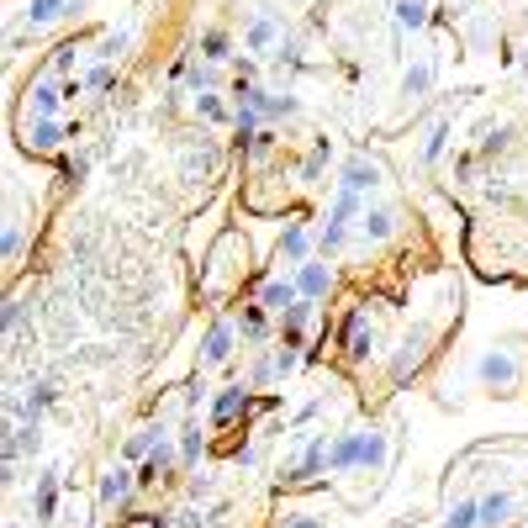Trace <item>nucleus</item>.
I'll return each mask as SVG.
<instances>
[{"label":"nucleus","mask_w":528,"mask_h":528,"mask_svg":"<svg viewBox=\"0 0 528 528\" xmlns=\"http://www.w3.org/2000/svg\"><path fill=\"white\" fill-rule=\"evenodd\" d=\"M391 460H396V423L391 428H370V444H365V455H360V476H365V486L354 492V507H365L370 497H381V486H386V476H391Z\"/></svg>","instance_id":"nucleus-1"},{"label":"nucleus","mask_w":528,"mask_h":528,"mask_svg":"<svg viewBox=\"0 0 528 528\" xmlns=\"http://www.w3.org/2000/svg\"><path fill=\"white\" fill-rule=\"evenodd\" d=\"M476 502H481V528H513L528 513V492L513 481L486 486V492H476Z\"/></svg>","instance_id":"nucleus-2"},{"label":"nucleus","mask_w":528,"mask_h":528,"mask_svg":"<svg viewBox=\"0 0 528 528\" xmlns=\"http://www.w3.org/2000/svg\"><path fill=\"white\" fill-rule=\"evenodd\" d=\"M476 375H481V386L492 391V396H513L518 391V381H523V360L507 344H492L476 360Z\"/></svg>","instance_id":"nucleus-3"},{"label":"nucleus","mask_w":528,"mask_h":528,"mask_svg":"<svg viewBox=\"0 0 528 528\" xmlns=\"http://www.w3.org/2000/svg\"><path fill=\"white\" fill-rule=\"evenodd\" d=\"M365 444H370V428H360V423L338 428V433H333V449H328V476H349V470L360 465Z\"/></svg>","instance_id":"nucleus-4"},{"label":"nucleus","mask_w":528,"mask_h":528,"mask_svg":"<svg viewBox=\"0 0 528 528\" xmlns=\"http://www.w3.org/2000/svg\"><path fill=\"white\" fill-rule=\"evenodd\" d=\"M338 185H344V191L370 196V191H381V185H386V164L370 159V154H349L344 169H338Z\"/></svg>","instance_id":"nucleus-5"},{"label":"nucleus","mask_w":528,"mask_h":528,"mask_svg":"<svg viewBox=\"0 0 528 528\" xmlns=\"http://www.w3.org/2000/svg\"><path fill=\"white\" fill-rule=\"evenodd\" d=\"M132 486H138V476H132L127 465L101 470V481H96V507H101V513H122L127 497H132Z\"/></svg>","instance_id":"nucleus-6"},{"label":"nucleus","mask_w":528,"mask_h":528,"mask_svg":"<svg viewBox=\"0 0 528 528\" xmlns=\"http://www.w3.org/2000/svg\"><path fill=\"white\" fill-rule=\"evenodd\" d=\"M59 101H64L59 74H37V80L27 85V122H53L59 117Z\"/></svg>","instance_id":"nucleus-7"},{"label":"nucleus","mask_w":528,"mask_h":528,"mask_svg":"<svg viewBox=\"0 0 528 528\" xmlns=\"http://www.w3.org/2000/svg\"><path fill=\"white\" fill-rule=\"evenodd\" d=\"M428 344H433V328H412L407 338H402V344H396V360H391V381H407V375L412 370H418L423 360H428Z\"/></svg>","instance_id":"nucleus-8"},{"label":"nucleus","mask_w":528,"mask_h":528,"mask_svg":"<svg viewBox=\"0 0 528 528\" xmlns=\"http://www.w3.org/2000/svg\"><path fill=\"white\" fill-rule=\"evenodd\" d=\"M228 360H233V323L222 317V323H212V333L201 338L196 365H201V370H217V365H228Z\"/></svg>","instance_id":"nucleus-9"},{"label":"nucleus","mask_w":528,"mask_h":528,"mask_svg":"<svg viewBox=\"0 0 528 528\" xmlns=\"http://www.w3.org/2000/svg\"><path fill=\"white\" fill-rule=\"evenodd\" d=\"M375 344H381V328H375V317L360 307V312H349V360H370Z\"/></svg>","instance_id":"nucleus-10"},{"label":"nucleus","mask_w":528,"mask_h":528,"mask_svg":"<svg viewBox=\"0 0 528 528\" xmlns=\"http://www.w3.org/2000/svg\"><path fill=\"white\" fill-rule=\"evenodd\" d=\"M433 69H439V59H418L407 74H402V106L418 111L428 101V90H433Z\"/></svg>","instance_id":"nucleus-11"},{"label":"nucleus","mask_w":528,"mask_h":528,"mask_svg":"<svg viewBox=\"0 0 528 528\" xmlns=\"http://www.w3.org/2000/svg\"><path fill=\"white\" fill-rule=\"evenodd\" d=\"M59 476H64V465H48L43 476H37V492H32L37 523H53V513H59Z\"/></svg>","instance_id":"nucleus-12"},{"label":"nucleus","mask_w":528,"mask_h":528,"mask_svg":"<svg viewBox=\"0 0 528 528\" xmlns=\"http://www.w3.org/2000/svg\"><path fill=\"white\" fill-rule=\"evenodd\" d=\"M37 449H43V428H37V423H16L6 433V470H16L27 455H37Z\"/></svg>","instance_id":"nucleus-13"},{"label":"nucleus","mask_w":528,"mask_h":528,"mask_svg":"<svg viewBox=\"0 0 528 528\" xmlns=\"http://www.w3.org/2000/svg\"><path fill=\"white\" fill-rule=\"evenodd\" d=\"M296 291L307 296V301H323L333 291V270L323 259H307V264H296Z\"/></svg>","instance_id":"nucleus-14"},{"label":"nucleus","mask_w":528,"mask_h":528,"mask_svg":"<svg viewBox=\"0 0 528 528\" xmlns=\"http://www.w3.org/2000/svg\"><path fill=\"white\" fill-rule=\"evenodd\" d=\"M296 301H301V291H296V275H280V280H264V286H259V307L264 312H286V307H296Z\"/></svg>","instance_id":"nucleus-15"},{"label":"nucleus","mask_w":528,"mask_h":528,"mask_svg":"<svg viewBox=\"0 0 528 528\" xmlns=\"http://www.w3.org/2000/svg\"><path fill=\"white\" fill-rule=\"evenodd\" d=\"M59 143H64L59 122H22V148H27V154H53Z\"/></svg>","instance_id":"nucleus-16"},{"label":"nucleus","mask_w":528,"mask_h":528,"mask_svg":"<svg viewBox=\"0 0 528 528\" xmlns=\"http://www.w3.org/2000/svg\"><path fill=\"white\" fill-rule=\"evenodd\" d=\"M354 228H360L365 243H386L396 233V212H391V206H365V217L354 222Z\"/></svg>","instance_id":"nucleus-17"},{"label":"nucleus","mask_w":528,"mask_h":528,"mask_svg":"<svg viewBox=\"0 0 528 528\" xmlns=\"http://www.w3.org/2000/svg\"><path fill=\"white\" fill-rule=\"evenodd\" d=\"M391 22H396V32H402V37L423 32L428 27V0H391Z\"/></svg>","instance_id":"nucleus-18"},{"label":"nucleus","mask_w":528,"mask_h":528,"mask_svg":"<svg viewBox=\"0 0 528 528\" xmlns=\"http://www.w3.org/2000/svg\"><path fill=\"white\" fill-rule=\"evenodd\" d=\"M439 528H481V502H476V492L470 497H449L444 502V518H439Z\"/></svg>","instance_id":"nucleus-19"},{"label":"nucleus","mask_w":528,"mask_h":528,"mask_svg":"<svg viewBox=\"0 0 528 528\" xmlns=\"http://www.w3.org/2000/svg\"><path fill=\"white\" fill-rule=\"evenodd\" d=\"M312 317H317V301H307V296L280 312V333H286V344H301V333L312 328Z\"/></svg>","instance_id":"nucleus-20"},{"label":"nucleus","mask_w":528,"mask_h":528,"mask_svg":"<svg viewBox=\"0 0 528 528\" xmlns=\"http://www.w3.org/2000/svg\"><path fill=\"white\" fill-rule=\"evenodd\" d=\"M275 37H280V22L270 11L264 16H254L249 27H243V43H249V53H264V48H275Z\"/></svg>","instance_id":"nucleus-21"},{"label":"nucleus","mask_w":528,"mask_h":528,"mask_svg":"<svg viewBox=\"0 0 528 528\" xmlns=\"http://www.w3.org/2000/svg\"><path fill=\"white\" fill-rule=\"evenodd\" d=\"M238 412H249V386H228L212 402V423H233Z\"/></svg>","instance_id":"nucleus-22"},{"label":"nucleus","mask_w":528,"mask_h":528,"mask_svg":"<svg viewBox=\"0 0 528 528\" xmlns=\"http://www.w3.org/2000/svg\"><path fill=\"white\" fill-rule=\"evenodd\" d=\"M307 249H312V238L301 222H291L286 233H280V264H307Z\"/></svg>","instance_id":"nucleus-23"},{"label":"nucleus","mask_w":528,"mask_h":528,"mask_svg":"<svg viewBox=\"0 0 528 528\" xmlns=\"http://www.w3.org/2000/svg\"><path fill=\"white\" fill-rule=\"evenodd\" d=\"M64 11H74V0H27V27H48V22H59Z\"/></svg>","instance_id":"nucleus-24"},{"label":"nucleus","mask_w":528,"mask_h":528,"mask_svg":"<svg viewBox=\"0 0 528 528\" xmlns=\"http://www.w3.org/2000/svg\"><path fill=\"white\" fill-rule=\"evenodd\" d=\"M201 59H206V64H228V59H233V37L222 32V27L201 32Z\"/></svg>","instance_id":"nucleus-25"},{"label":"nucleus","mask_w":528,"mask_h":528,"mask_svg":"<svg viewBox=\"0 0 528 528\" xmlns=\"http://www.w3.org/2000/svg\"><path fill=\"white\" fill-rule=\"evenodd\" d=\"M444 143H449V111H439V117H433V127H428V138H423V164H439Z\"/></svg>","instance_id":"nucleus-26"},{"label":"nucleus","mask_w":528,"mask_h":528,"mask_svg":"<svg viewBox=\"0 0 528 528\" xmlns=\"http://www.w3.org/2000/svg\"><path fill=\"white\" fill-rule=\"evenodd\" d=\"M196 111H201L206 122H228V117H238V106H228L222 96H212V90H201V96H196Z\"/></svg>","instance_id":"nucleus-27"},{"label":"nucleus","mask_w":528,"mask_h":528,"mask_svg":"<svg viewBox=\"0 0 528 528\" xmlns=\"http://www.w3.org/2000/svg\"><path fill=\"white\" fill-rule=\"evenodd\" d=\"M243 338H249V344H264V333H270V317H264V307H243Z\"/></svg>","instance_id":"nucleus-28"},{"label":"nucleus","mask_w":528,"mask_h":528,"mask_svg":"<svg viewBox=\"0 0 528 528\" xmlns=\"http://www.w3.org/2000/svg\"><path fill=\"white\" fill-rule=\"evenodd\" d=\"M328 159H333V143H328V138H317V143H312V154H307V164H301V180H317Z\"/></svg>","instance_id":"nucleus-29"},{"label":"nucleus","mask_w":528,"mask_h":528,"mask_svg":"<svg viewBox=\"0 0 528 528\" xmlns=\"http://www.w3.org/2000/svg\"><path fill=\"white\" fill-rule=\"evenodd\" d=\"M349 243V228H338V222H323V233H317V249L323 254H338Z\"/></svg>","instance_id":"nucleus-30"},{"label":"nucleus","mask_w":528,"mask_h":528,"mask_svg":"<svg viewBox=\"0 0 528 528\" xmlns=\"http://www.w3.org/2000/svg\"><path fill=\"white\" fill-rule=\"evenodd\" d=\"M180 433H185V439H180V455H185V465H196V460H201V449H206L201 428H196V423H185Z\"/></svg>","instance_id":"nucleus-31"},{"label":"nucleus","mask_w":528,"mask_h":528,"mask_svg":"<svg viewBox=\"0 0 528 528\" xmlns=\"http://www.w3.org/2000/svg\"><path fill=\"white\" fill-rule=\"evenodd\" d=\"M217 80H222V74H217V64H196V69H191V85H196V96H201V90H212Z\"/></svg>","instance_id":"nucleus-32"},{"label":"nucleus","mask_w":528,"mask_h":528,"mask_svg":"<svg viewBox=\"0 0 528 528\" xmlns=\"http://www.w3.org/2000/svg\"><path fill=\"white\" fill-rule=\"evenodd\" d=\"M6 259H22V222H6Z\"/></svg>","instance_id":"nucleus-33"},{"label":"nucleus","mask_w":528,"mask_h":528,"mask_svg":"<svg viewBox=\"0 0 528 528\" xmlns=\"http://www.w3.org/2000/svg\"><path fill=\"white\" fill-rule=\"evenodd\" d=\"M449 169H455V175L465 180V175H470V169H476V154H455V159H449Z\"/></svg>","instance_id":"nucleus-34"},{"label":"nucleus","mask_w":528,"mask_h":528,"mask_svg":"<svg viewBox=\"0 0 528 528\" xmlns=\"http://www.w3.org/2000/svg\"><path fill=\"white\" fill-rule=\"evenodd\" d=\"M286 528H323V523H317L312 513H291V518H286Z\"/></svg>","instance_id":"nucleus-35"}]
</instances>
